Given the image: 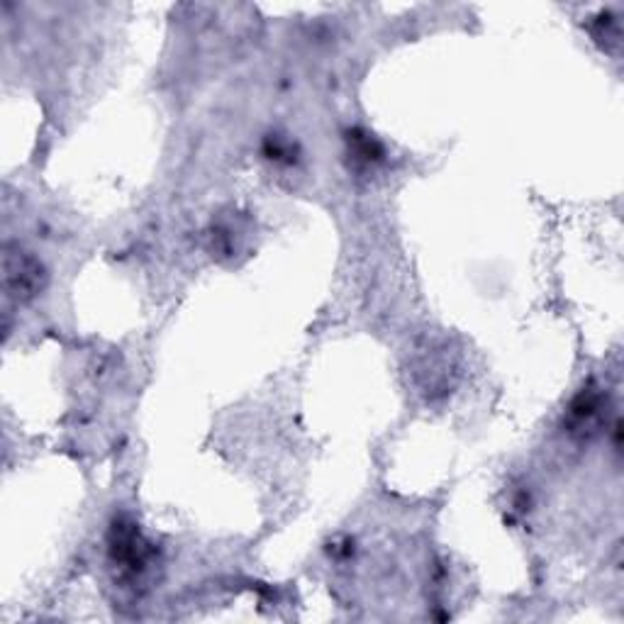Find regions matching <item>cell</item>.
Returning <instances> with one entry per match:
<instances>
[{
	"instance_id": "cell-1",
	"label": "cell",
	"mask_w": 624,
	"mask_h": 624,
	"mask_svg": "<svg viewBox=\"0 0 624 624\" xmlns=\"http://www.w3.org/2000/svg\"><path fill=\"white\" fill-rule=\"evenodd\" d=\"M42 267L35 257L25 251L5 249V291L8 295H17V298H30L35 295L42 285Z\"/></svg>"
}]
</instances>
